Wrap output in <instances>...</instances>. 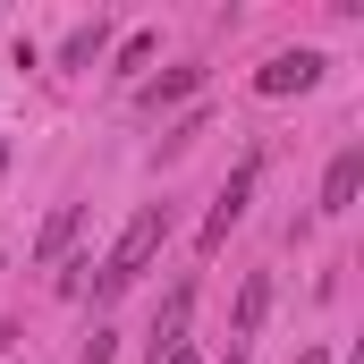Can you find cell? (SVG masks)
Here are the masks:
<instances>
[{"instance_id": "obj_1", "label": "cell", "mask_w": 364, "mask_h": 364, "mask_svg": "<svg viewBox=\"0 0 364 364\" xmlns=\"http://www.w3.org/2000/svg\"><path fill=\"white\" fill-rule=\"evenodd\" d=\"M161 237H170V203H144V212H136V220L119 229V246H110V263L93 272V296H102V305H110V296H127V288L144 279V263L161 255Z\"/></svg>"}, {"instance_id": "obj_2", "label": "cell", "mask_w": 364, "mask_h": 364, "mask_svg": "<svg viewBox=\"0 0 364 364\" xmlns=\"http://www.w3.org/2000/svg\"><path fill=\"white\" fill-rule=\"evenodd\" d=\"M255 178H263V161H237L229 186L212 195V212H203V255H220V246H229V229H237V220H246V203H255Z\"/></svg>"}, {"instance_id": "obj_3", "label": "cell", "mask_w": 364, "mask_h": 364, "mask_svg": "<svg viewBox=\"0 0 364 364\" xmlns=\"http://www.w3.org/2000/svg\"><path fill=\"white\" fill-rule=\"evenodd\" d=\"M186 314H195V288H170L161 314H153V331H144V356H153V364H170L186 348Z\"/></svg>"}, {"instance_id": "obj_4", "label": "cell", "mask_w": 364, "mask_h": 364, "mask_svg": "<svg viewBox=\"0 0 364 364\" xmlns=\"http://www.w3.org/2000/svg\"><path fill=\"white\" fill-rule=\"evenodd\" d=\"M314 77H322V51H279L255 68V93H305Z\"/></svg>"}, {"instance_id": "obj_5", "label": "cell", "mask_w": 364, "mask_h": 364, "mask_svg": "<svg viewBox=\"0 0 364 364\" xmlns=\"http://www.w3.org/2000/svg\"><path fill=\"white\" fill-rule=\"evenodd\" d=\"M356 186H364V144H348V153L331 161V178H322V212H348Z\"/></svg>"}, {"instance_id": "obj_6", "label": "cell", "mask_w": 364, "mask_h": 364, "mask_svg": "<svg viewBox=\"0 0 364 364\" xmlns=\"http://www.w3.org/2000/svg\"><path fill=\"white\" fill-rule=\"evenodd\" d=\"M77 220H85V203H60V212L43 220V237H34V263H60V255H68V237H77Z\"/></svg>"}, {"instance_id": "obj_7", "label": "cell", "mask_w": 364, "mask_h": 364, "mask_svg": "<svg viewBox=\"0 0 364 364\" xmlns=\"http://www.w3.org/2000/svg\"><path fill=\"white\" fill-rule=\"evenodd\" d=\"M263 305H272V279L255 272V279H246V288H237V348L255 339V322H263Z\"/></svg>"}, {"instance_id": "obj_8", "label": "cell", "mask_w": 364, "mask_h": 364, "mask_svg": "<svg viewBox=\"0 0 364 364\" xmlns=\"http://www.w3.org/2000/svg\"><path fill=\"white\" fill-rule=\"evenodd\" d=\"M195 85H203V68H170L161 85H144V102L161 110V102H186V93H195Z\"/></svg>"}, {"instance_id": "obj_9", "label": "cell", "mask_w": 364, "mask_h": 364, "mask_svg": "<svg viewBox=\"0 0 364 364\" xmlns=\"http://www.w3.org/2000/svg\"><path fill=\"white\" fill-rule=\"evenodd\" d=\"M93 51H102V17H93V26H77V34H68V51H60V68H85Z\"/></svg>"}, {"instance_id": "obj_10", "label": "cell", "mask_w": 364, "mask_h": 364, "mask_svg": "<svg viewBox=\"0 0 364 364\" xmlns=\"http://www.w3.org/2000/svg\"><path fill=\"white\" fill-rule=\"evenodd\" d=\"M220 364H246V348H229V356H220Z\"/></svg>"}, {"instance_id": "obj_11", "label": "cell", "mask_w": 364, "mask_h": 364, "mask_svg": "<svg viewBox=\"0 0 364 364\" xmlns=\"http://www.w3.org/2000/svg\"><path fill=\"white\" fill-rule=\"evenodd\" d=\"M170 364H195V356H186V348H178V356H170Z\"/></svg>"}, {"instance_id": "obj_12", "label": "cell", "mask_w": 364, "mask_h": 364, "mask_svg": "<svg viewBox=\"0 0 364 364\" xmlns=\"http://www.w3.org/2000/svg\"><path fill=\"white\" fill-rule=\"evenodd\" d=\"M9 339H17V331H0V348H9Z\"/></svg>"}]
</instances>
